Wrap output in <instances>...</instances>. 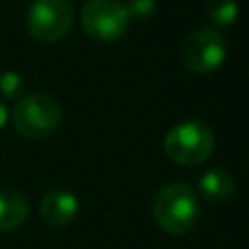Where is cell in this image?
<instances>
[{"instance_id": "7", "label": "cell", "mask_w": 249, "mask_h": 249, "mask_svg": "<svg viewBox=\"0 0 249 249\" xmlns=\"http://www.w3.org/2000/svg\"><path fill=\"white\" fill-rule=\"evenodd\" d=\"M80 202L70 191H51L39 202V214L49 226H66L78 214Z\"/></svg>"}, {"instance_id": "12", "label": "cell", "mask_w": 249, "mask_h": 249, "mask_svg": "<svg viewBox=\"0 0 249 249\" xmlns=\"http://www.w3.org/2000/svg\"><path fill=\"white\" fill-rule=\"evenodd\" d=\"M124 8L128 12V18H132V19H148L156 12L158 2L156 0H126Z\"/></svg>"}, {"instance_id": "9", "label": "cell", "mask_w": 249, "mask_h": 249, "mask_svg": "<svg viewBox=\"0 0 249 249\" xmlns=\"http://www.w3.org/2000/svg\"><path fill=\"white\" fill-rule=\"evenodd\" d=\"M198 191L208 202H224L235 191V181L226 169H208L198 177Z\"/></svg>"}, {"instance_id": "11", "label": "cell", "mask_w": 249, "mask_h": 249, "mask_svg": "<svg viewBox=\"0 0 249 249\" xmlns=\"http://www.w3.org/2000/svg\"><path fill=\"white\" fill-rule=\"evenodd\" d=\"M21 89H23V80H21V76L18 72L6 70V72L0 74V93L4 97L16 99V97H19Z\"/></svg>"}, {"instance_id": "10", "label": "cell", "mask_w": 249, "mask_h": 249, "mask_svg": "<svg viewBox=\"0 0 249 249\" xmlns=\"http://www.w3.org/2000/svg\"><path fill=\"white\" fill-rule=\"evenodd\" d=\"M206 14L214 25L228 27L237 19L239 6H237V0H208Z\"/></svg>"}, {"instance_id": "8", "label": "cell", "mask_w": 249, "mask_h": 249, "mask_svg": "<svg viewBox=\"0 0 249 249\" xmlns=\"http://www.w3.org/2000/svg\"><path fill=\"white\" fill-rule=\"evenodd\" d=\"M27 198L16 189L0 191V231H12L19 228L27 218Z\"/></svg>"}, {"instance_id": "3", "label": "cell", "mask_w": 249, "mask_h": 249, "mask_svg": "<svg viewBox=\"0 0 249 249\" xmlns=\"http://www.w3.org/2000/svg\"><path fill=\"white\" fill-rule=\"evenodd\" d=\"M165 156L179 165H198L214 150V132L200 121H185L167 130L163 140Z\"/></svg>"}, {"instance_id": "5", "label": "cell", "mask_w": 249, "mask_h": 249, "mask_svg": "<svg viewBox=\"0 0 249 249\" xmlns=\"http://www.w3.org/2000/svg\"><path fill=\"white\" fill-rule=\"evenodd\" d=\"M74 21V10L68 0H35L27 12L25 25L33 39L54 43L62 39Z\"/></svg>"}, {"instance_id": "4", "label": "cell", "mask_w": 249, "mask_h": 249, "mask_svg": "<svg viewBox=\"0 0 249 249\" xmlns=\"http://www.w3.org/2000/svg\"><path fill=\"white\" fill-rule=\"evenodd\" d=\"M82 29L99 43L121 39L130 23L128 12L121 0H88L80 14Z\"/></svg>"}, {"instance_id": "13", "label": "cell", "mask_w": 249, "mask_h": 249, "mask_svg": "<svg viewBox=\"0 0 249 249\" xmlns=\"http://www.w3.org/2000/svg\"><path fill=\"white\" fill-rule=\"evenodd\" d=\"M6 119H8V111H6V107H4V103L0 101V128L6 124Z\"/></svg>"}, {"instance_id": "6", "label": "cell", "mask_w": 249, "mask_h": 249, "mask_svg": "<svg viewBox=\"0 0 249 249\" xmlns=\"http://www.w3.org/2000/svg\"><path fill=\"white\" fill-rule=\"evenodd\" d=\"M228 47L226 39L218 29L202 27L193 31L183 43V62L195 74H208L222 66Z\"/></svg>"}, {"instance_id": "2", "label": "cell", "mask_w": 249, "mask_h": 249, "mask_svg": "<svg viewBox=\"0 0 249 249\" xmlns=\"http://www.w3.org/2000/svg\"><path fill=\"white\" fill-rule=\"evenodd\" d=\"M60 115V103L53 95L45 91H35L18 99L12 111V123L21 136L41 140L56 130Z\"/></svg>"}, {"instance_id": "1", "label": "cell", "mask_w": 249, "mask_h": 249, "mask_svg": "<svg viewBox=\"0 0 249 249\" xmlns=\"http://www.w3.org/2000/svg\"><path fill=\"white\" fill-rule=\"evenodd\" d=\"M152 214L163 231L183 235L198 220V196L185 183L163 185L152 198Z\"/></svg>"}]
</instances>
